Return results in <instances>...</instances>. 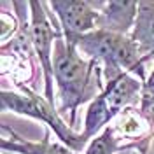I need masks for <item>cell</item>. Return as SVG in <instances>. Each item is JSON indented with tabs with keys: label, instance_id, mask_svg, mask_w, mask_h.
I'll list each match as a JSON object with an SVG mask.
<instances>
[{
	"label": "cell",
	"instance_id": "cell-4",
	"mask_svg": "<svg viewBox=\"0 0 154 154\" xmlns=\"http://www.w3.org/2000/svg\"><path fill=\"white\" fill-rule=\"evenodd\" d=\"M30 9V37L32 48L38 58V63L44 75V96L54 105V93H53V81H54V68H53V44L63 33L61 26H58L54 18H51L48 2H28Z\"/></svg>",
	"mask_w": 154,
	"mask_h": 154
},
{
	"label": "cell",
	"instance_id": "cell-6",
	"mask_svg": "<svg viewBox=\"0 0 154 154\" xmlns=\"http://www.w3.org/2000/svg\"><path fill=\"white\" fill-rule=\"evenodd\" d=\"M100 12L98 28L119 35H130L135 26L138 12V2L133 0H110V2H91Z\"/></svg>",
	"mask_w": 154,
	"mask_h": 154
},
{
	"label": "cell",
	"instance_id": "cell-7",
	"mask_svg": "<svg viewBox=\"0 0 154 154\" xmlns=\"http://www.w3.org/2000/svg\"><path fill=\"white\" fill-rule=\"evenodd\" d=\"M142 81L131 74H121V75L105 82L102 95L105 96L107 103L110 107L112 114L117 117L125 109L135 107L137 102L140 103V93H142Z\"/></svg>",
	"mask_w": 154,
	"mask_h": 154
},
{
	"label": "cell",
	"instance_id": "cell-9",
	"mask_svg": "<svg viewBox=\"0 0 154 154\" xmlns=\"http://www.w3.org/2000/svg\"><path fill=\"white\" fill-rule=\"evenodd\" d=\"M4 131L9 133V138H2L0 140V147L5 152H18V154H74L70 152L63 144H54L49 140L51 137V130H46L44 138L40 142H32V140H25L21 135H18L14 130H11L9 126H2Z\"/></svg>",
	"mask_w": 154,
	"mask_h": 154
},
{
	"label": "cell",
	"instance_id": "cell-2",
	"mask_svg": "<svg viewBox=\"0 0 154 154\" xmlns=\"http://www.w3.org/2000/svg\"><path fill=\"white\" fill-rule=\"evenodd\" d=\"M70 46H74L86 60L103 68L105 82L117 79L121 74H131L142 82L147 79V63L130 35L96 28L77 37Z\"/></svg>",
	"mask_w": 154,
	"mask_h": 154
},
{
	"label": "cell",
	"instance_id": "cell-1",
	"mask_svg": "<svg viewBox=\"0 0 154 154\" xmlns=\"http://www.w3.org/2000/svg\"><path fill=\"white\" fill-rule=\"evenodd\" d=\"M53 68L60 98L58 112L60 116H67L68 126L74 128L77 109L86 102L91 103L103 91V68L86 60L74 46L67 44L63 33L54 42Z\"/></svg>",
	"mask_w": 154,
	"mask_h": 154
},
{
	"label": "cell",
	"instance_id": "cell-10",
	"mask_svg": "<svg viewBox=\"0 0 154 154\" xmlns=\"http://www.w3.org/2000/svg\"><path fill=\"white\" fill-rule=\"evenodd\" d=\"M114 119H116V116L112 114V110H110V107L107 103L105 96L100 93L88 105L86 117H84V130H82L84 138H86L88 142H91L105 128H109V125H112Z\"/></svg>",
	"mask_w": 154,
	"mask_h": 154
},
{
	"label": "cell",
	"instance_id": "cell-8",
	"mask_svg": "<svg viewBox=\"0 0 154 154\" xmlns=\"http://www.w3.org/2000/svg\"><path fill=\"white\" fill-rule=\"evenodd\" d=\"M130 37L138 46L145 63H154V0L138 2V12Z\"/></svg>",
	"mask_w": 154,
	"mask_h": 154
},
{
	"label": "cell",
	"instance_id": "cell-3",
	"mask_svg": "<svg viewBox=\"0 0 154 154\" xmlns=\"http://www.w3.org/2000/svg\"><path fill=\"white\" fill-rule=\"evenodd\" d=\"M19 88L23 89V93L2 89L0 100H2V110L4 112H12V114L37 119L40 123H44L49 130H53V133L61 140V144L67 149H70L72 152L86 151L89 142L84 138V135L74 131V128H70L67 121H63L58 109L46 96H40L38 93L26 88L25 84H19Z\"/></svg>",
	"mask_w": 154,
	"mask_h": 154
},
{
	"label": "cell",
	"instance_id": "cell-5",
	"mask_svg": "<svg viewBox=\"0 0 154 154\" xmlns=\"http://www.w3.org/2000/svg\"><path fill=\"white\" fill-rule=\"evenodd\" d=\"M49 9L56 14L63 38L67 44H72L77 37L89 33L98 28L100 12L86 0H53L48 2Z\"/></svg>",
	"mask_w": 154,
	"mask_h": 154
},
{
	"label": "cell",
	"instance_id": "cell-12",
	"mask_svg": "<svg viewBox=\"0 0 154 154\" xmlns=\"http://www.w3.org/2000/svg\"><path fill=\"white\" fill-rule=\"evenodd\" d=\"M140 112L147 117V121L154 128V67L151 74L147 75L145 82L142 84V93H140V103H138Z\"/></svg>",
	"mask_w": 154,
	"mask_h": 154
},
{
	"label": "cell",
	"instance_id": "cell-11",
	"mask_svg": "<svg viewBox=\"0 0 154 154\" xmlns=\"http://www.w3.org/2000/svg\"><path fill=\"white\" fill-rule=\"evenodd\" d=\"M128 151L126 144H123V140L117 137L112 126L105 128L96 138H93L89 145L86 147L84 154H117Z\"/></svg>",
	"mask_w": 154,
	"mask_h": 154
}]
</instances>
